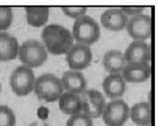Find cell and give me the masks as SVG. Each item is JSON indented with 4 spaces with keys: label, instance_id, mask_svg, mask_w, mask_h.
<instances>
[{
    "label": "cell",
    "instance_id": "obj_1",
    "mask_svg": "<svg viewBox=\"0 0 158 126\" xmlns=\"http://www.w3.org/2000/svg\"><path fill=\"white\" fill-rule=\"evenodd\" d=\"M44 46L48 53L52 55L66 54L73 46V37L71 32L59 24L47 25L41 32Z\"/></svg>",
    "mask_w": 158,
    "mask_h": 126
},
{
    "label": "cell",
    "instance_id": "obj_2",
    "mask_svg": "<svg viewBox=\"0 0 158 126\" xmlns=\"http://www.w3.org/2000/svg\"><path fill=\"white\" fill-rule=\"evenodd\" d=\"M34 92L38 99L55 103L63 94L61 80L53 74H44L35 80Z\"/></svg>",
    "mask_w": 158,
    "mask_h": 126
},
{
    "label": "cell",
    "instance_id": "obj_3",
    "mask_svg": "<svg viewBox=\"0 0 158 126\" xmlns=\"http://www.w3.org/2000/svg\"><path fill=\"white\" fill-rule=\"evenodd\" d=\"M73 37L77 44L90 47L100 37V28L98 23L89 16L81 17L74 21L73 26Z\"/></svg>",
    "mask_w": 158,
    "mask_h": 126
},
{
    "label": "cell",
    "instance_id": "obj_4",
    "mask_svg": "<svg viewBox=\"0 0 158 126\" xmlns=\"http://www.w3.org/2000/svg\"><path fill=\"white\" fill-rule=\"evenodd\" d=\"M18 57L25 66L40 67L47 61L48 51L43 43L36 40H28L20 46Z\"/></svg>",
    "mask_w": 158,
    "mask_h": 126
},
{
    "label": "cell",
    "instance_id": "obj_5",
    "mask_svg": "<svg viewBox=\"0 0 158 126\" xmlns=\"http://www.w3.org/2000/svg\"><path fill=\"white\" fill-rule=\"evenodd\" d=\"M36 78L32 68L25 65L18 66L10 74V85L11 90L18 96H26L34 89V84Z\"/></svg>",
    "mask_w": 158,
    "mask_h": 126
},
{
    "label": "cell",
    "instance_id": "obj_6",
    "mask_svg": "<svg viewBox=\"0 0 158 126\" xmlns=\"http://www.w3.org/2000/svg\"><path fill=\"white\" fill-rule=\"evenodd\" d=\"M101 117L106 126H123L129 118V107L122 99H113L106 104Z\"/></svg>",
    "mask_w": 158,
    "mask_h": 126
},
{
    "label": "cell",
    "instance_id": "obj_7",
    "mask_svg": "<svg viewBox=\"0 0 158 126\" xmlns=\"http://www.w3.org/2000/svg\"><path fill=\"white\" fill-rule=\"evenodd\" d=\"M126 30L129 36L135 41H145L151 37L152 34V19L145 14L131 17L127 21Z\"/></svg>",
    "mask_w": 158,
    "mask_h": 126
},
{
    "label": "cell",
    "instance_id": "obj_8",
    "mask_svg": "<svg viewBox=\"0 0 158 126\" xmlns=\"http://www.w3.org/2000/svg\"><path fill=\"white\" fill-rule=\"evenodd\" d=\"M93 54L90 47L82 44H73L66 53V62L71 70L81 71L91 64Z\"/></svg>",
    "mask_w": 158,
    "mask_h": 126
},
{
    "label": "cell",
    "instance_id": "obj_9",
    "mask_svg": "<svg viewBox=\"0 0 158 126\" xmlns=\"http://www.w3.org/2000/svg\"><path fill=\"white\" fill-rule=\"evenodd\" d=\"M82 100V112L91 119L98 118L102 115L106 107V99L99 91L95 89L86 90L81 94Z\"/></svg>",
    "mask_w": 158,
    "mask_h": 126
},
{
    "label": "cell",
    "instance_id": "obj_10",
    "mask_svg": "<svg viewBox=\"0 0 158 126\" xmlns=\"http://www.w3.org/2000/svg\"><path fill=\"white\" fill-rule=\"evenodd\" d=\"M123 55L126 64H144L151 60V49L146 41L133 40Z\"/></svg>",
    "mask_w": 158,
    "mask_h": 126
},
{
    "label": "cell",
    "instance_id": "obj_11",
    "mask_svg": "<svg viewBox=\"0 0 158 126\" xmlns=\"http://www.w3.org/2000/svg\"><path fill=\"white\" fill-rule=\"evenodd\" d=\"M60 80L63 90L68 93L81 95L87 90V80L81 71L67 70L62 74Z\"/></svg>",
    "mask_w": 158,
    "mask_h": 126
},
{
    "label": "cell",
    "instance_id": "obj_12",
    "mask_svg": "<svg viewBox=\"0 0 158 126\" xmlns=\"http://www.w3.org/2000/svg\"><path fill=\"white\" fill-rule=\"evenodd\" d=\"M128 18L120 8H109L100 17V22L104 28L111 31H121L126 27Z\"/></svg>",
    "mask_w": 158,
    "mask_h": 126
},
{
    "label": "cell",
    "instance_id": "obj_13",
    "mask_svg": "<svg viewBox=\"0 0 158 126\" xmlns=\"http://www.w3.org/2000/svg\"><path fill=\"white\" fill-rule=\"evenodd\" d=\"M102 88L109 98L117 99L123 96L126 91V82L122 78L121 74H109L103 80Z\"/></svg>",
    "mask_w": 158,
    "mask_h": 126
},
{
    "label": "cell",
    "instance_id": "obj_14",
    "mask_svg": "<svg viewBox=\"0 0 158 126\" xmlns=\"http://www.w3.org/2000/svg\"><path fill=\"white\" fill-rule=\"evenodd\" d=\"M122 78L128 83H144L151 76V66L144 64H126L121 73Z\"/></svg>",
    "mask_w": 158,
    "mask_h": 126
},
{
    "label": "cell",
    "instance_id": "obj_15",
    "mask_svg": "<svg viewBox=\"0 0 158 126\" xmlns=\"http://www.w3.org/2000/svg\"><path fill=\"white\" fill-rule=\"evenodd\" d=\"M18 40L7 32L0 31V61L6 62L15 60L19 52Z\"/></svg>",
    "mask_w": 158,
    "mask_h": 126
},
{
    "label": "cell",
    "instance_id": "obj_16",
    "mask_svg": "<svg viewBox=\"0 0 158 126\" xmlns=\"http://www.w3.org/2000/svg\"><path fill=\"white\" fill-rule=\"evenodd\" d=\"M129 117L135 124L149 126L152 121V111L148 103H138L129 109Z\"/></svg>",
    "mask_w": 158,
    "mask_h": 126
},
{
    "label": "cell",
    "instance_id": "obj_17",
    "mask_svg": "<svg viewBox=\"0 0 158 126\" xmlns=\"http://www.w3.org/2000/svg\"><path fill=\"white\" fill-rule=\"evenodd\" d=\"M126 61L124 55L119 50H110L103 56V66L109 74H121Z\"/></svg>",
    "mask_w": 158,
    "mask_h": 126
},
{
    "label": "cell",
    "instance_id": "obj_18",
    "mask_svg": "<svg viewBox=\"0 0 158 126\" xmlns=\"http://www.w3.org/2000/svg\"><path fill=\"white\" fill-rule=\"evenodd\" d=\"M58 101L59 109L65 115L73 116L82 112V100L80 95L65 92L61 95Z\"/></svg>",
    "mask_w": 158,
    "mask_h": 126
},
{
    "label": "cell",
    "instance_id": "obj_19",
    "mask_svg": "<svg viewBox=\"0 0 158 126\" xmlns=\"http://www.w3.org/2000/svg\"><path fill=\"white\" fill-rule=\"evenodd\" d=\"M26 20L27 23L32 27H43L49 20L50 10L49 7H32L28 6L25 8Z\"/></svg>",
    "mask_w": 158,
    "mask_h": 126
},
{
    "label": "cell",
    "instance_id": "obj_20",
    "mask_svg": "<svg viewBox=\"0 0 158 126\" xmlns=\"http://www.w3.org/2000/svg\"><path fill=\"white\" fill-rule=\"evenodd\" d=\"M13 20V10L8 6H0V31L3 32L10 28Z\"/></svg>",
    "mask_w": 158,
    "mask_h": 126
},
{
    "label": "cell",
    "instance_id": "obj_21",
    "mask_svg": "<svg viewBox=\"0 0 158 126\" xmlns=\"http://www.w3.org/2000/svg\"><path fill=\"white\" fill-rule=\"evenodd\" d=\"M16 122L13 110L7 106H0V126H15Z\"/></svg>",
    "mask_w": 158,
    "mask_h": 126
},
{
    "label": "cell",
    "instance_id": "obj_22",
    "mask_svg": "<svg viewBox=\"0 0 158 126\" xmlns=\"http://www.w3.org/2000/svg\"><path fill=\"white\" fill-rule=\"evenodd\" d=\"M66 126H93V121L85 114L79 113L77 115L70 116L66 122Z\"/></svg>",
    "mask_w": 158,
    "mask_h": 126
},
{
    "label": "cell",
    "instance_id": "obj_23",
    "mask_svg": "<svg viewBox=\"0 0 158 126\" xmlns=\"http://www.w3.org/2000/svg\"><path fill=\"white\" fill-rule=\"evenodd\" d=\"M62 11L66 15L67 17L73 18V19H79L81 17L86 16L87 13V7L85 6H62Z\"/></svg>",
    "mask_w": 158,
    "mask_h": 126
},
{
    "label": "cell",
    "instance_id": "obj_24",
    "mask_svg": "<svg viewBox=\"0 0 158 126\" xmlns=\"http://www.w3.org/2000/svg\"><path fill=\"white\" fill-rule=\"evenodd\" d=\"M120 10L123 11V14L126 17L127 16L135 17V16H138V15L143 14L145 7H143V6H123V7H121Z\"/></svg>",
    "mask_w": 158,
    "mask_h": 126
},
{
    "label": "cell",
    "instance_id": "obj_25",
    "mask_svg": "<svg viewBox=\"0 0 158 126\" xmlns=\"http://www.w3.org/2000/svg\"><path fill=\"white\" fill-rule=\"evenodd\" d=\"M28 126H50V125L43 121H35L33 123H31V124H29Z\"/></svg>",
    "mask_w": 158,
    "mask_h": 126
},
{
    "label": "cell",
    "instance_id": "obj_26",
    "mask_svg": "<svg viewBox=\"0 0 158 126\" xmlns=\"http://www.w3.org/2000/svg\"><path fill=\"white\" fill-rule=\"evenodd\" d=\"M1 90H2V86H1V83H0V93H1Z\"/></svg>",
    "mask_w": 158,
    "mask_h": 126
},
{
    "label": "cell",
    "instance_id": "obj_27",
    "mask_svg": "<svg viewBox=\"0 0 158 126\" xmlns=\"http://www.w3.org/2000/svg\"><path fill=\"white\" fill-rule=\"evenodd\" d=\"M149 126H151V125H149Z\"/></svg>",
    "mask_w": 158,
    "mask_h": 126
}]
</instances>
